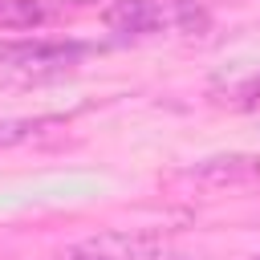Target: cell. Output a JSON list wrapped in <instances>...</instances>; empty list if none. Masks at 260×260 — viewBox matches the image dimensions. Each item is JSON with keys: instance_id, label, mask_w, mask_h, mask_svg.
<instances>
[{"instance_id": "1", "label": "cell", "mask_w": 260, "mask_h": 260, "mask_svg": "<svg viewBox=\"0 0 260 260\" xmlns=\"http://www.w3.org/2000/svg\"><path fill=\"white\" fill-rule=\"evenodd\" d=\"M162 252V236L154 232H98L69 248L73 260H154Z\"/></svg>"}, {"instance_id": "4", "label": "cell", "mask_w": 260, "mask_h": 260, "mask_svg": "<svg viewBox=\"0 0 260 260\" xmlns=\"http://www.w3.org/2000/svg\"><path fill=\"white\" fill-rule=\"evenodd\" d=\"M102 20L114 32H130V37H154V32H162L158 0H114V4H106Z\"/></svg>"}, {"instance_id": "6", "label": "cell", "mask_w": 260, "mask_h": 260, "mask_svg": "<svg viewBox=\"0 0 260 260\" xmlns=\"http://www.w3.org/2000/svg\"><path fill=\"white\" fill-rule=\"evenodd\" d=\"M49 16H53L49 0H0V28H8V32L41 28Z\"/></svg>"}, {"instance_id": "7", "label": "cell", "mask_w": 260, "mask_h": 260, "mask_svg": "<svg viewBox=\"0 0 260 260\" xmlns=\"http://www.w3.org/2000/svg\"><path fill=\"white\" fill-rule=\"evenodd\" d=\"M65 4H81L85 8V4H98V0H65Z\"/></svg>"}, {"instance_id": "3", "label": "cell", "mask_w": 260, "mask_h": 260, "mask_svg": "<svg viewBox=\"0 0 260 260\" xmlns=\"http://www.w3.org/2000/svg\"><path fill=\"white\" fill-rule=\"evenodd\" d=\"M191 183L199 187H244V183H256L260 179V154H244V150H228V154H207L199 158L191 171H187Z\"/></svg>"}, {"instance_id": "5", "label": "cell", "mask_w": 260, "mask_h": 260, "mask_svg": "<svg viewBox=\"0 0 260 260\" xmlns=\"http://www.w3.org/2000/svg\"><path fill=\"white\" fill-rule=\"evenodd\" d=\"M69 126V118H61V114H41V118H4L0 122V150H8V146H24V142H37L41 134H57V130H65Z\"/></svg>"}, {"instance_id": "2", "label": "cell", "mask_w": 260, "mask_h": 260, "mask_svg": "<svg viewBox=\"0 0 260 260\" xmlns=\"http://www.w3.org/2000/svg\"><path fill=\"white\" fill-rule=\"evenodd\" d=\"M81 53H89V45H77V41H4L0 45V65L41 73V69H65Z\"/></svg>"}]
</instances>
